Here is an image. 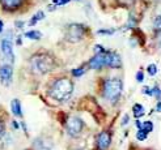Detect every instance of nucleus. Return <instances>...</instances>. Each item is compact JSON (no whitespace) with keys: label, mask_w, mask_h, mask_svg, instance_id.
I'll use <instances>...</instances> for the list:
<instances>
[{"label":"nucleus","mask_w":161,"mask_h":150,"mask_svg":"<svg viewBox=\"0 0 161 150\" xmlns=\"http://www.w3.org/2000/svg\"><path fill=\"white\" fill-rule=\"evenodd\" d=\"M156 111H157V112H161V101L157 102V105H156Z\"/></svg>","instance_id":"31"},{"label":"nucleus","mask_w":161,"mask_h":150,"mask_svg":"<svg viewBox=\"0 0 161 150\" xmlns=\"http://www.w3.org/2000/svg\"><path fill=\"white\" fill-rule=\"evenodd\" d=\"M72 93H74V84L71 80L63 77V78H58L50 88V97L58 102H66L71 98Z\"/></svg>","instance_id":"1"},{"label":"nucleus","mask_w":161,"mask_h":150,"mask_svg":"<svg viewBox=\"0 0 161 150\" xmlns=\"http://www.w3.org/2000/svg\"><path fill=\"white\" fill-rule=\"evenodd\" d=\"M12 125H13V128H16V129H19V128H20V125H19V123H17V122H13V123H12Z\"/></svg>","instance_id":"35"},{"label":"nucleus","mask_w":161,"mask_h":150,"mask_svg":"<svg viewBox=\"0 0 161 150\" xmlns=\"http://www.w3.org/2000/svg\"><path fill=\"white\" fill-rule=\"evenodd\" d=\"M148 137V133L144 131L143 128L142 129H138V132H136V138H138L139 141H146Z\"/></svg>","instance_id":"17"},{"label":"nucleus","mask_w":161,"mask_h":150,"mask_svg":"<svg viewBox=\"0 0 161 150\" xmlns=\"http://www.w3.org/2000/svg\"><path fill=\"white\" fill-rule=\"evenodd\" d=\"M14 25H16V28H17V29H22L24 26H25V22H24V21H16Z\"/></svg>","instance_id":"27"},{"label":"nucleus","mask_w":161,"mask_h":150,"mask_svg":"<svg viewBox=\"0 0 161 150\" xmlns=\"http://www.w3.org/2000/svg\"><path fill=\"white\" fill-rule=\"evenodd\" d=\"M132 110H134V115H135L136 119H139V117H142L144 114H146V111H144V107L142 105H139V103L134 105Z\"/></svg>","instance_id":"16"},{"label":"nucleus","mask_w":161,"mask_h":150,"mask_svg":"<svg viewBox=\"0 0 161 150\" xmlns=\"http://www.w3.org/2000/svg\"><path fill=\"white\" fill-rule=\"evenodd\" d=\"M31 69L38 75H45L49 73L54 69L55 61L53 56H50L49 54H36L30 59Z\"/></svg>","instance_id":"2"},{"label":"nucleus","mask_w":161,"mask_h":150,"mask_svg":"<svg viewBox=\"0 0 161 150\" xmlns=\"http://www.w3.org/2000/svg\"><path fill=\"white\" fill-rule=\"evenodd\" d=\"M94 51H96V54H98V52H103V51H105V49H103L101 44H96L94 46Z\"/></svg>","instance_id":"26"},{"label":"nucleus","mask_w":161,"mask_h":150,"mask_svg":"<svg viewBox=\"0 0 161 150\" xmlns=\"http://www.w3.org/2000/svg\"><path fill=\"white\" fill-rule=\"evenodd\" d=\"M143 73L142 72H138V73H136V80H138V82H142L143 81Z\"/></svg>","instance_id":"28"},{"label":"nucleus","mask_w":161,"mask_h":150,"mask_svg":"<svg viewBox=\"0 0 161 150\" xmlns=\"http://www.w3.org/2000/svg\"><path fill=\"white\" fill-rule=\"evenodd\" d=\"M3 30H4V22L0 20V33H3Z\"/></svg>","instance_id":"33"},{"label":"nucleus","mask_w":161,"mask_h":150,"mask_svg":"<svg viewBox=\"0 0 161 150\" xmlns=\"http://www.w3.org/2000/svg\"><path fill=\"white\" fill-rule=\"evenodd\" d=\"M11 108L14 116H22V110H21V103L19 99H13L11 103Z\"/></svg>","instance_id":"12"},{"label":"nucleus","mask_w":161,"mask_h":150,"mask_svg":"<svg viewBox=\"0 0 161 150\" xmlns=\"http://www.w3.org/2000/svg\"><path fill=\"white\" fill-rule=\"evenodd\" d=\"M106 60H108V51L105 50L103 52H98L91 59L89 65L93 69H101L102 67L106 65Z\"/></svg>","instance_id":"8"},{"label":"nucleus","mask_w":161,"mask_h":150,"mask_svg":"<svg viewBox=\"0 0 161 150\" xmlns=\"http://www.w3.org/2000/svg\"><path fill=\"white\" fill-rule=\"evenodd\" d=\"M0 3L5 11H14L22 5L24 0H0Z\"/></svg>","instance_id":"11"},{"label":"nucleus","mask_w":161,"mask_h":150,"mask_svg":"<svg viewBox=\"0 0 161 150\" xmlns=\"http://www.w3.org/2000/svg\"><path fill=\"white\" fill-rule=\"evenodd\" d=\"M24 37L31 39V41H38V39L42 38V33L38 30H30V31H26V33L24 34Z\"/></svg>","instance_id":"13"},{"label":"nucleus","mask_w":161,"mask_h":150,"mask_svg":"<svg viewBox=\"0 0 161 150\" xmlns=\"http://www.w3.org/2000/svg\"><path fill=\"white\" fill-rule=\"evenodd\" d=\"M152 96H153L157 101L161 99V89L158 88V86H155V88L152 89Z\"/></svg>","instance_id":"23"},{"label":"nucleus","mask_w":161,"mask_h":150,"mask_svg":"<svg viewBox=\"0 0 161 150\" xmlns=\"http://www.w3.org/2000/svg\"><path fill=\"white\" fill-rule=\"evenodd\" d=\"M142 93L147 94V96H152V89L149 88V86H144V88L142 89Z\"/></svg>","instance_id":"25"},{"label":"nucleus","mask_w":161,"mask_h":150,"mask_svg":"<svg viewBox=\"0 0 161 150\" xmlns=\"http://www.w3.org/2000/svg\"><path fill=\"white\" fill-rule=\"evenodd\" d=\"M117 2L122 5H132L135 3V0H117Z\"/></svg>","instance_id":"24"},{"label":"nucleus","mask_w":161,"mask_h":150,"mask_svg":"<svg viewBox=\"0 0 161 150\" xmlns=\"http://www.w3.org/2000/svg\"><path fill=\"white\" fill-rule=\"evenodd\" d=\"M34 150H51V146L42 140H37L34 142Z\"/></svg>","instance_id":"15"},{"label":"nucleus","mask_w":161,"mask_h":150,"mask_svg":"<svg viewBox=\"0 0 161 150\" xmlns=\"http://www.w3.org/2000/svg\"><path fill=\"white\" fill-rule=\"evenodd\" d=\"M13 78V64H8V63H3L0 65V81L3 85L8 86L12 84Z\"/></svg>","instance_id":"7"},{"label":"nucleus","mask_w":161,"mask_h":150,"mask_svg":"<svg viewBox=\"0 0 161 150\" xmlns=\"http://www.w3.org/2000/svg\"><path fill=\"white\" fill-rule=\"evenodd\" d=\"M106 65L110 67V68H120V67H122V59H120V56L117 52L108 51Z\"/></svg>","instance_id":"10"},{"label":"nucleus","mask_w":161,"mask_h":150,"mask_svg":"<svg viewBox=\"0 0 161 150\" xmlns=\"http://www.w3.org/2000/svg\"><path fill=\"white\" fill-rule=\"evenodd\" d=\"M45 18V13L42 12V11H39V12H37L33 17L30 18V21H29V25L30 26H34V25H37V22L38 21H41V20H43Z\"/></svg>","instance_id":"14"},{"label":"nucleus","mask_w":161,"mask_h":150,"mask_svg":"<svg viewBox=\"0 0 161 150\" xmlns=\"http://www.w3.org/2000/svg\"><path fill=\"white\" fill-rule=\"evenodd\" d=\"M0 52H2V58L4 63L8 64H13L14 63V52H13V43L12 39L3 38L0 42Z\"/></svg>","instance_id":"5"},{"label":"nucleus","mask_w":161,"mask_h":150,"mask_svg":"<svg viewBox=\"0 0 161 150\" xmlns=\"http://www.w3.org/2000/svg\"><path fill=\"white\" fill-rule=\"evenodd\" d=\"M3 132H4V125H3V123L0 122V136L3 135Z\"/></svg>","instance_id":"32"},{"label":"nucleus","mask_w":161,"mask_h":150,"mask_svg":"<svg viewBox=\"0 0 161 150\" xmlns=\"http://www.w3.org/2000/svg\"><path fill=\"white\" fill-rule=\"evenodd\" d=\"M59 2H60V0H53V4H55L56 7H58V4H59Z\"/></svg>","instance_id":"36"},{"label":"nucleus","mask_w":161,"mask_h":150,"mask_svg":"<svg viewBox=\"0 0 161 150\" xmlns=\"http://www.w3.org/2000/svg\"><path fill=\"white\" fill-rule=\"evenodd\" d=\"M85 33V26L81 23H71L66 30V39L72 43L81 41Z\"/></svg>","instance_id":"4"},{"label":"nucleus","mask_w":161,"mask_h":150,"mask_svg":"<svg viewBox=\"0 0 161 150\" xmlns=\"http://www.w3.org/2000/svg\"><path fill=\"white\" fill-rule=\"evenodd\" d=\"M97 33H98L100 35H111V34L115 33V30H114V29H100Z\"/></svg>","instance_id":"22"},{"label":"nucleus","mask_w":161,"mask_h":150,"mask_svg":"<svg viewBox=\"0 0 161 150\" xmlns=\"http://www.w3.org/2000/svg\"><path fill=\"white\" fill-rule=\"evenodd\" d=\"M122 94V81L119 78H109L103 84V91L102 96L105 97L109 102L114 103L118 101V98Z\"/></svg>","instance_id":"3"},{"label":"nucleus","mask_w":161,"mask_h":150,"mask_svg":"<svg viewBox=\"0 0 161 150\" xmlns=\"http://www.w3.org/2000/svg\"><path fill=\"white\" fill-rule=\"evenodd\" d=\"M71 73H72V76H74V77H80V76H83L85 73V68L84 67H79L76 69H72Z\"/></svg>","instance_id":"18"},{"label":"nucleus","mask_w":161,"mask_h":150,"mask_svg":"<svg viewBox=\"0 0 161 150\" xmlns=\"http://www.w3.org/2000/svg\"><path fill=\"white\" fill-rule=\"evenodd\" d=\"M135 124H136V127H138V129H142V125H143V124H142L139 120H136V122H135Z\"/></svg>","instance_id":"34"},{"label":"nucleus","mask_w":161,"mask_h":150,"mask_svg":"<svg viewBox=\"0 0 161 150\" xmlns=\"http://www.w3.org/2000/svg\"><path fill=\"white\" fill-rule=\"evenodd\" d=\"M76 2H79V0H76Z\"/></svg>","instance_id":"37"},{"label":"nucleus","mask_w":161,"mask_h":150,"mask_svg":"<svg viewBox=\"0 0 161 150\" xmlns=\"http://www.w3.org/2000/svg\"><path fill=\"white\" fill-rule=\"evenodd\" d=\"M83 127H84V123L83 120L80 119L77 116H71L68 117V120L66 123V129H67V133L72 137H77L80 133L83 131Z\"/></svg>","instance_id":"6"},{"label":"nucleus","mask_w":161,"mask_h":150,"mask_svg":"<svg viewBox=\"0 0 161 150\" xmlns=\"http://www.w3.org/2000/svg\"><path fill=\"white\" fill-rule=\"evenodd\" d=\"M153 29L156 31H161V16H157L153 20Z\"/></svg>","instance_id":"21"},{"label":"nucleus","mask_w":161,"mask_h":150,"mask_svg":"<svg viewBox=\"0 0 161 150\" xmlns=\"http://www.w3.org/2000/svg\"><path fill=\"white\" fill-rule=\"evenodd\" d=\"M111 142V135L109 132H101L97 136V140H96V144H97V150H106L110 146Z\"/></svg>","instance_id":"9"},{"label":"nucleus","mask_w":161,"mask_h":150,"mask_svg":"<svg viewBox=\"0 0 161 150\" xmlns=\"http://www.w3.org/2000/svg\"><path fill=\"white\" fill-rule=\"evenodd\" d=\"M142 128H143L144 131H146L147 133H149V132H152V131H153V124H152V122L147 120V122H144V123H143Z\"/></svg>","instance_id":"19"},{"label":"nucleus","mask_w":161,"mask_h":150,"mask_svg":"<svg viewBox=\"0 0 161 150\" xmlns=\"http://www.w3.org/2000/svg\"><path fill=\"white\" fill-rule=\"evenodd\" d=\"M71 2V0H60L59 2V4H58V7H62V5H66V4H68Z\"/></svg>","instance_id":"30"},{"label":"nucleus","mask_w":161,"mask_h":150,"mask_svg":"<svg viewBox=\"0 0 161 150\" xmlns=\"http://www.w3.org/2000/svg\"><path fill=\"white\" fill-rule=\"evenodd\" d=\"M128 119H130V117H128V115H125V116H123L122 125H127V124H128Z\"/></svg>","instance_id":"29"},{"label":"nucleus","mask_w":161,"mask_h":150,"mask_svg":"<svg viewBox=\"0 0 161 150\" xmlns=\"http://www.w3.org/2000/svg\"><path fill=\"white\" fill-rule=\"evenodd\" d=\"M147 72H148L149 76H155L157 73V65L156 64H149L147 67Z\"/></svg>","instance_id":"20"}]
</instances>
